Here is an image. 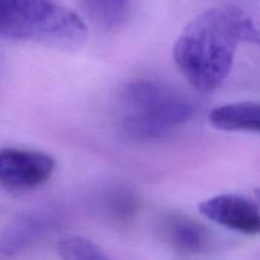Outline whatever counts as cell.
I'll return each mask as SVG.
<instances>
[{
	"mask_svg": "<svg viewBox=\"0 0 260 260\" xmlns=\"http://www.w3.org/2000/svg\"><path fill=\"white\" fill-rule=\"evenodd\" d=\"M241 42L260 46V28L253 19L233 5L211 8L184 28L173 57L190 85L211 91L229 76Z\"/></svg>",
	"mask_w": 260,
	"mask_h": 260,
	"instance_id": "cell-1",
	"label": "cell"
},
{
	"mask_svg": "<svg viewBox=\"0 0 260 260\" xmlns=\"http://www.w3.org/2000/svg\"><path fill=\"white\" fill-rule=\"evenodd\" d=\"M0 37L74 51L85 43L88 27L56 0H0Z\"/></svg>",
	"mask_w": 260,
	"mask_h": 260,
	"instance_id": "cell-2",
	"label": "cell"
},
{
	"mask_svg": "<svg viewBox=\"0 0 260 260\" xmlns=\"http://www.w3.org/2000/svg\"><path fill=\"white\" fill-rule=\"evenodd\" d=\"M193 112L189 99L159 81H132L121 96V127L136 140L164 136L189 121Z\"/></svg>",
	"mask_w": 260,
	"mask_h": 260,
	"instance_id": "cell-3",
	"label": "cell"
},
{
	"mask_svg": "<svg viewBox=\"0 0 260 260\" xmlns=\"http://www.w3.org/2000/svg\"><path fill=\"white\" fill-rule=\"evenodd\" d=\"M55 160L37 150L7 147L0 150V187L9 192H29L47 183Z\"/></svg>",
	"mask_w": 260,
	"mask_h": 260,
	"instance_id": "cell-4",
	"label": "cell"
},
{
	"mask_svg": "<svg viewBox=\"0 0 260 260\" xmlns=\"http://www.w3.org/2000/svg\"><path fill=\"white\" fill-rule=\"evenodd\" d=\"M206 218L230 230L246 235L260 234V208L238 194H221L200 205Z\"/></svg>",
	"mask_w": 260,
	"mask_h": 260,
	"instance_id": "cell-5",
	"label": "cell"
},
{
	"mask_svg": "<svg viewBox=\"0 0 260 260\" xmlns=\"http://www.w3.org/2000/svg\"><path fill=\"white\" fill-rule=\"evenodd\" d=\"M162 241L180 254H200L210 246V231L198 221L183 213H165L157 221Z\"/></svg>",
	"mask_w": 260,
	"mask_h": 260,
	"instance_id": "cell-6",
	"label": "cell"
},
{
	"mask_svg": "<svg viewBox=\"0 0 260 260\" xmlns=\"http://www.w3.org/2000/svg\"><path fill=\"white\" fill-rule=\"evenodd\" d=\"M55 225L47 215H29L12 223L0 236V253L17 254L40 240Z\"/></svg>",
	"mask_w": 260,
	"mask_h": 260,
	"instance_id": "cell-7",
	"label": "cell"
},
{
	"mask_svg": "<svg viewBox=\"0 0 260 260\" xmlns=\"http://www.w3.org/2000/svg\"><path fill=\"white\" fill-rule=\"evenodd\" d=\"M210 122L221 131L260 134V103L238 102L217 107L210 113Z\"/></svg>",
	"mask_w": 260,
	"mask_h": 260,
	"instance_id": "cell-8",
	"label": "cell"
},
{
	"mask_svg": "<svg viewBox=\"0 0 260 260\" xmlns=\"http://www.w3.org/2000/svg\"><path fill=\"white\" fill-rule=\"evenodd\" d=\"M86 15L104 30L118 29L128 13L129 0H81Z\"/></svg>",
	"mask_w": 260,
	"mask_h": 260,
	"instance_id": "cell-9",
	"label": "cell"
},
{
	"mask_svg": "<svg viewBox=\"0 0 260 260\" xmlns=\"http://www.w3.org/2000/svg\"><path fill=\"white\" fill-rule=\"evenodd\" d=\"M57 253L61 260H111L95 244L79 236L63 239Z\"/></svg>",
	"mask_w": 260,
	"mask_h": 260,
	"instance_id": "cell-10",
	"label": "cell"
},
{
	"mask_svg": "<svg viewBox=\"0 0 260 260\" xmlns=\"http://www.w3.org/2000/svg\"><path fill=\"white\" fill-rule=\"evenodd\" d=\"M256 198H258V200H259V202H260V189L256 190Z\"/></svg>",
	"mask_w": 260,
	"mask_h": 260,
	"instance_id": "cell-11",
	"label": "cell"
}]
</instances>
